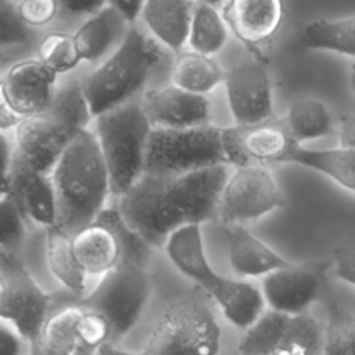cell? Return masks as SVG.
<instances>
[{"label": "cell", "mask_w": 355, "mask_h": 355, "mask_svg": "<svg viewBox=\"0 0 355 355\" xmlns=\"http://www.w3.org/2000/svg\"><path fill=\"white\" fill-rule=\"evenodd\" d=\"M229 176L227 165L172 176L143 173L116 198L115 207L129 229L150 248L165 247L176 230L201 226L218 215L219 198Z\"/></svg>", "instance_id": "obj_1"}, {"label": "cell", "mask_w": 355, "mask_h": 355, "mask_svg": "<svg viewBox=\"0 0 355 355\" xmlns=\"http://www.w3.org/2000/svg\"><path fill=\"white\" fill-rule=\"evenodd\" d=\"M92 121L80 79L62 82L46 110L12 130L14 164L50 175L62 153L80 132L90 128Z\"/></svg>", "instance_id": "obj_2"}, {"label": "cell", "mask_w": 355, "mask_h": 355, "mask_svg": "<svg viewBox=\"0 0 355 355\" xmlns=\"http://www.w3.org/2000/svg\"><path fill=\"white\" fill-rule=\"evenodd\" d=\"M49 176L57 200V226L71 236L107 208L110 178L90 128L72 140Z\"/></svg>", "instance_id": "obj_3"}, {"label": "cell", "mask_w": 355, "mask_h": 355, "mask_svg": "<svg viewBox=\"0 0 355 355\" xmlns=\"http://www.w3.org/2000/svg\"><path fill=\"white\" fill-rule=\"evenodd\" d=\"M165 53L146 28L137 24L130 26L116 50L80 79L92 116L132 101L162 62Z\"/></svg>", "instance_id": "obj_4"}, {"label": "cell", "mask_w": 355, "mask_h": 355, "mask_svg": "<svg viewBox=\"0 0 355 355\" xmlns=\"http://www.w3.org/2000/svg\"><path fill=\"white\" fill-rule=\"evenodd\" d=\"M165 251L176 269L212 297L234 326L247 330L262 315L265 300L254 284L222 276L212 269L198 225L176 230L168 239Z\"/></svg>", "instance_id": "obj_5"}, {"label": "cell", "mask_w": 355, "mask_h": 355, "mask_svg": "<svg viewBox=\"0 0 355 355\" xmlns=\"http://www.w3.org/2000/svg\"><path fill=\"white\" fill-rule=\"evenodd\" d=\"M111 186V196H123L144 173L151 123L140 101L108 110L92 121Z\"/></svg>", "instance_id": "obj_6"}, {"label": "cell", "mask_w": 355, "mask_h": 355, "mask_svg": "<svg viewBox=\"0 0 355 355\" xmlns=\"http://www.w3.org/2000/svg\"><path fill=\"white\" fill-rule=\"evenodd\" d=\"M220 327L201 294L172 298L154 323L141 355H218Z\"/></svg>", "instance_id": "obj_7"}, {"label": "cell", "mask_w": 355, "mask_h": 355, "mask_svg": "<svg viewBox=\"0 0 355 355\" xmlns=\"http://www.w3.org/2000/svg\"><path fill=\"white\" fill-rule=\"evenodd\" d=\"M216 165H227L222 128L208 123L189 129H151L144 173L184 175Z\"/></svg>", "instance_id": "obj_8"}, {"label": "cell", "mask_w": 355, "mask_h": 355, "mask_svg": "<svg viewBox=\"0 0 355 355\" xmlns=\"http://www.w3.org/2000/svg\"><path fill=\"white\" fill-rule=\"evenodd\" d=\"M73 255L87 277H101L126 262H146L151 248L135 234L116 207H107L72 234Z\"/></svg>", "instance_id": "obj_9"}, {"label": "cell", "mask_w": 355, "mask_h": 355, "mask_svg": "<svg viewBox=\"0 0 355 355\" xmlns=\"http://www.w3.org/2000/svg\"><path fill=\"white\" fill-rule=\"evenodd\" d=\"M146 262H126L98 279L80 302L105 318L111 338H121L137 323L151 293Z\"/></svg>", "instance_id": "obj_10"}, {"label": "cell", "mask_w": 355, "mask_h": 355, "mask_svg": "<svg viewBox=\"0 0 355 355\" xmlns=\"http://www.w3.org/2000/svg\"><path fill=\"white\" fill-rule=\"evenodd\" d=\"M57 90V76L36 57L22 58L0 72V132H12L46 110Z\"/></svg>", "instance_id": "obj_11"}, {"label": "cell", "mask_w": 355, "mask_h": 355, "mask_svg": "<svg viewBox=\"0 0 355 355\" xmlns=\"http://www.w3.org/2000/svg\"><path fill=\"white\" fill-rule=\"evenodd\" d=\"M49 311L50 295L15 257L0 265V320L31 344L40 337Z\"/></svg>", "instance_id": "obj_12"}, {"label": "cell", "mask_w": 355, "mask_h": 355, "mask_svg": "<svg viewBox=\"0 0 355 355\" xmlns=\"http://www.w3.org/2000/svg\"><path fill=\"white\" fill-rule=\"evenodd\" d=\"M284 194L265 166H237L222 190L218 216L225 225H241L283 207Z\"/></svg>", "instance_id": "obj_13"}, {"label": "cell", "mask_w": 355, "mask_h": 355, "mask_svg": "<svg viewBox=\"0 0 355 355\" xmlns=\"http://www.w3.org/2000/svg\"><path fill=\"white\" fill-rule=\"evenodd\" d=\"M222 143L227 164L236 168L286 162L298 146L286 119L276 116L255 123L222 128Z\"/></svg>", "instance_id": "obj_14"}, {"label": "cell", "mask_w": 355, "mask_h": 355, "mask_svg": "<svg viewBox=\"0 0 355 355\" xmlns=\"http://www.w3.org/2000/svg\"><path fill=\"white\" fill-rule=\"evenodd\" d=\"M229 107L236 125H248L272 115V92L266 68L257 60H245L225 72Z\"/></svg>", "instance_id": "obj_15"}, {"label": "cell", "mask_w": 355, "mask_h": 355, "mask_svg": "<svg viewBox=\"0 0 355 355\" xmlns=\"http://www.w3.org/2000/svg\"><path fill=\"white\" fill-rule=\"evenodd\" d=\"M326 265H294L270 272L262 282V295L270 309L298 315L316 298L324 277Z\"/></svg>", "instance_id": "obj_16"}, {"label": "cell", "mask_w": 355, "mask_h": 355, "mask_svg": "<svg viewBox=\"0 0 355 355\" xmlns=\"http://www.w3.org/2000/svg\"><path fill=\"white\" fill-rule=\"evenodd\" d=\"M153 128L189 129L209 123V101L173 85L148 89L140 100Z\"/></svg>", "instance_id": "obj_17"}, {"label": "cell", "mask_w": 355, "mask_h": 355, "mask_svg": "<svg viewBox=\"0 0 355 355\" xmlns=\"http://www.w3.org/2000/svg\"><path fill=\"white\" fill-rule=\"evenodd\" d=\"M130 25L119 15L111 1L83 19L72 32L82 61L98 65L123 42Z\"/></svg>", "instance_id": "obj_18"}, {"label": "cell", "mask_w": 355, "mask_h": 355, "mask_svg": "<svg viewBox=\"0 0 355 355\" xmlns=\"http://www.w3.org/2000/svg\"><path fill=\"white\" fill-rule=\"evenodd\" d=\"M10 197L26 222L44 230L57 225V200L49 175L14 164Z\"/></svg>", "instance_id": "obj_19"}, {"label": "cell", "mask_w": 355, "mask_h": 355, "mask_svg": "<svg viewBox=\"0 0 355 355\" xmlns=\"http://www.w3.org/2000/svg\"><path fill=\"white\" fill-rule=\"evenodd\" d=\"M220 14L236 37L257 44L276 32L283 7L276 0H233L222 4Z\"/></svg>", "instance_id": "obj_20"}, {"label": "cell", "mask_w": 355, "mask_h": 355, "mask_svg": "<svg viewBox=\"0 0 355 355\" xmlns=\"http://www.w3.org/2000/svg\"><path fill=\"white\" fill-rule=\"evenodd\" d=\"M193 7L194 1L187 0H148L140 19L165 50L178 54L187 44Z\"/></svg>", "instance_id": "obj_21"}, {"label": "cell", "mask_w": 355, "mask_h": 355, "mask_svg": "<svg viewBox=\"0 0 355 355\" xmlns=\"http://www.w3.org/2000/svg\"><path fill=\"white\" fill-rule=\"evenodd\" d=\"M225 232L229 261L237 276H266L291 263L243 225H226Z\"/></svg>", "instance_id": "obj_22"}, {"label": "cell", "mask_w": 355, "mask_h": 355, "mask_svg": "<svg viewBox=\"0 0 355 355\" xmlns=\"http://www.w3.org/2000/svg\"><path fill=\"white\" fill-rule=\"evenodd\" d=\"M44 257L50 273L60 284L75 295H86L89 277L73 255L69 233L57 225L46 229Z\"/></svg>", "instance_id": "obj_23"}, {"label": "cell", "mask_w": 355, "mask_h": 355, "mask_svg": "<svg viewBox=\"0 0 355 355\" xmlns=\"http://www.w3.org/2000/svg\"><path fill=\"white\" fill-rule=\"evenodd\" d=\"M225 79V71L209 55L191 50L180 51L171 62V85L189 93L205 96Z\"/></svg>", "instance_id": "obj_24"}, {"label": "cell", "mask_w": 355, "mask_h": 355, "mask_svg": "<svg viewBox=\"0 0 355 355\" xmlns=\"http://www.w3.org/2000/svg\"><path fill=\"white\" fill-rule=\"evenodd\" d=\"M301 50H327L355 57V15L309 22L298 37Z\"/></svg>", "instance_id": "obj_25"}, {"label": "cell", "mask_w": 355, "mask_h": 355, "mask_svg": "<svg viewBox=\"0 0 355 355\" xmlns=\"http://www.w3.org/2000/svg\"><path fill=\"white\" fill-rule=\"evenodd\" d=\"M286 162L318 171L337 182L340 186L355 191V150L341 147L313 150L297 146Z\"/></svg>", "instance_id": "obj_26"}, {"label": "cell", "mask_w": 355, "mask_h": 355, "mask_svg": "<svg viewBox=\"0 0 355 355\" xmlns=\"http://www.w3.org/2000/svg\"><path fill=\"white\" fill-rule=\"evenodd\" d=\"M227 42V25L220 10L208 1H194L187 44L191 51L209 55L219 53Z\"/></svg>", "instance_id": "obj_27"}, {"label": "cell", "mask_w": 355, "mask_h": 355, "mask_svg": "<svg viewBox=\"0 0 355 355\" xmlns=\"http://www.w3.org/2000/svg\"><path fill=\"white\" fill-rule=\"evenodd\" d=\"M286 122L294 141H302L326 136L331 130V116L326 105L316 98L295 100L286 115Z\"/></svg>", "instance_id": "obj_28"}, {"label": "cell", "mask_w": 355, "mask_h": 355, "mask_svg": "<svg viewBox=\"0 0 355 355\" xmlns=\"http://www.w3.org/2000/svg\"><path fill=\"white\" fill-rule=\"evenodd\" d=\"M323 336L306 312L290 315L275 355H322Z\"/></svg>", "instance_id": "obj_29"}, {"label": "cell", "mask_w": 355, "mask_h": 355, "mask_svg": "<svg viewBox=\"0 0 355 355\" xmlns=\"http://www.w3.org/2000/svg\"><path fill=\"white\" fill-rule=\"evenodd\" d=\"M290 315L269 309L250 326L236 355H275Z\"/></svg>", "instance_id": "obj_30"}, {"label": "cell", "mask_w": 355, "mask_h": 355, "mask_svg": "<svg viewBox=\"0 0 355 355\" xmlns=\"http://www.w3.org/2000/svg\"><path fill=\"white\" fill-rule=\"evenodd\" d=\"M36 58L55 76L68 73L82 61L72 33L61 31H53L40 39Z\"/></svg>", "instance_id": "obj_31"}, {"label": "cell", "mask_w": 355, "mask_h": 355, "mask_svg": "<svg viewBox=\"0 0 355 355\" xmlns=\"http://www.w3.org/2000/svg\"><path fill=\"white\" fill-rule=\"evenodd\" d=\"M322 355H355V315L330 304Z\"/></svg>", "instance_id": "obj_32"}, {"label": "cell", "mask_w": 355, "mask_h": 355, "mask_svg": "<svg viewBox=\"0 0 355 355\" xmlns=\"http://www.w3.org/2000/svg\"><path fill=\"white\" fill-rule=\"evenodd\" d=\"M26 220L15 201L7 196L0 200V248L14 255L26 234Z\"/></svg>", "instance_id": "obj_33"}, {"label": "cell", "mask_w": 355, "mask_h": 355, "mask_svg": "<svg viewBox=\"0 0 355 355\" xmlns=\"http://www.w3.org/2000/svg\"><path fill=\"white\" fill-rule=\"evenodd\" d=\"M35 31L19 18L15 0H0V50L28 44Z\"/></svg>", "instance_id": "obj_34"}, {"label": "cell", "mask_w": 355, "mask_h": 355, "mask_svg": "<svg viewBox=\"0 0 355 355\" xmlns=\"http://www.w3.org/2000/svg\"><path fill=\"white\" fill-rule=\"evenodd\" d=\"M17 11L24 24L32 31L50 25L60 14V1L55 0H19Z\"/></svg>", "instance_id": "obj_35"}, {"label": "cell", "mask_w": 355, "mask_h": 355, "mask_svg": "<svg viewBox=\"0 0 355 355\" xmlns=\"http://www.w3.org/2000/svg\"><path fill=\"white\" fill-rule=\"evenodd\" d=\"M333 262L337 276L355 286V239L340 244L334 250Z\"/></svg>", "instance_id": "obj_36"}, {"label": "cell", "mask_w": 355, "mask_h": 355, "mask_svg": "<svg viewBox=\"0 0 355 355\" xmlns=\"http://www.w3.org/2000/svg\"><path fill=\"white\" fill-rule=\"evenodd\" d=\"M14 169V144L10 137L0 132V200L10 196Z\"/></svg>", "instance_id": "obj_37"}, {"label": "cell", "mask_w": 355, "mask_h": 355, "mask_svg": "<svg viewBox=\"0 0 355 355\" xmlns=\"http://www.w3.org/2000/svg\"><path fill=\"white\" fill-rule=\"evenodd\" d=\"M105 1H60L58 17L67 19H86L97 12Z\"/></svg>", "instance_id": "obj_38"}, {"label": "cell", "mask_w": 355, "mask_h": 355, "mask_svg": "<svg viewBox=\"0 0 355 355\" xmlns=\"http://www.w3.org/2000/svg\"><path fill=\"white\" fill-rule=\"evenodd\" d=\"M24 341L14 327L0 320V355H21Z\"/></svg>", "instance_id": "obj_39"}, {"label": "cell", "mask_w": 355, "mask_h": 355, "mask_svg": "<svg viewBox=\"0 0 355 355\" xmlns=\"http://www.w3.org/2000/svg\"><path fill=\"white\" fill-rule=\"evenodd\" d=\"M111 4L119 12V15L130 25H136L141 17L144 1H129V0H112Z\"/></svg>", "instance_id": "obj_40"}, {"label": "cell", "mask_w": 355, "mask_h": 355, "mask_svg": "<svg viewBox=\"0 0 355 355\" xmlns=\"http://www.w3.org/2000/svg\"><path fill=\"white\" fill-rule=\"evenodd\" d=\"M340 147L355 150V115H347L341 119Z\"/></svg>", "instance_id": "obj_41"}, {"label": "cell", "mask_w": 355, "mask_h": 355, "mask_svg": "<svg viewBox=\"0 0 355 355\" xmlns=\"http://www.w3.org/2000/svg\"><path fill=\"white\" fill-rule=\"evenodd\" d=\"M29 355H71L62 349H57L46 345L42 340H36L29 344Z\"/></svg>", "instance_id": "obj_42"}, {"label": "cell", "mask_w": 355, "mask_h": 355, "mask_svg": "<svg viewBox=\"0 0 355 355\" xmlns=\"http://www.w3.org/2000/svg\"><path fill=\"white\" fill-rule=\"evenodd\" d=\"M94 355H139V354H135V352H130L128 349H123V348H118L110 343L104 344L103 347H100Z\"/></svg>", "instance_id": "obj_43"}, {"label": "cell", "mask_w": 355, "mask_h": 355, "mask_svg": "<svg viewBox=\"0 0 355 355\" xmlns=\"http://www.w3.org/2000/svg\"><path fill=\"white\" fill-rule=\"evenodd\" d=\"M11 258H14V255H10L8 252H6L4 250H1V248H0V265L6 263V262H7V261H10Z\"/></svg>", "instance_id": "obj_44"}, {"label": "cell", "mask_w": 355, "mask_h": 355, "mask_svg": "<svg viewBox=\"0 0 355 355\" xmlns=\"http://www.w3.org/2000/svg\"><path fill=\"white\" fill-rule=\"evenodd\" d=\"M351 85H352V89L355 92V62L352 64V68H351Z\"/></svg>", "instance_id": "obj_45"}]
</instances>
